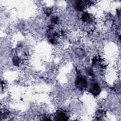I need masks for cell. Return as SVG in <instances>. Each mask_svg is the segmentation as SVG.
<instances>
[{"label": "cell", "mask_w": 121, "mask_h": 121, "mask_svg": "<svg viewBox=\"0 0 121 121\" xmlns=\"http://www.w3.org/2000/svg\"><path fill=\"white\" fill-rule=\"evenodd\" d=\"M75 85L80 90H83L87 86V81L86 78L78 72H77V76L75 80Z\"/></svg>", "instance_id": "cell-1"}, {"label": "cell", "mask_w": 121, "mask_h": 121, "mask_svg": "<svg viewBox=\"0 0 121 121\" xmlns=\"http://www.w3.org/2000/svg\"><path fill=\"white\" fill-rule=\"evenodd\" d=\"M54 120L57 121H67L69 120V117L64 111L58 110L55 113Z\"/></svg>", "instance_id": "cell-2"}, {"label": "cell", "mask_w": 121, "mask_h": 121, "mask_svg": "<svg viewBox=\"0 0 121 121\" xmlns=\"http://www.w3.org/2000/svg\"><path fill=\"white\" fill-rule=\"evenodd\" d=\"M89 92L94 95H98L101 92L100 87L98 83L96 82H94L89 88Z\"/></svg>", "instance_id": "cell-3"}, {"label": "cell", "mask_w": 121, "mask_h": 121, "mask_svg": "<svg viewBox=\"0 0 121 121\" xmlns=\"http://www.w3.org/2000/svg\"><path fill=\"white\" fill-rule=\"evenodd\" d=\"M74 7L77 10L79 11H81L83 10L85 7L84 1L82 0L76 1L74 4Z\"/></svg>", "instance_id": "cell-4"}, {"label": "cell", "mask_w": 121, "mask_h": 121, "mask_svg": "<svg viewBox=\"0 0 121 121\" xmlns=\"http://www.w3.org/2000/svg\"><path fill=\"white\" fill-rule=\"evenodd\" d=\"M81 19L83 22H86L88 21L90 19V17L89 16V15L87 13H84L82 15L81 17Z\"/></svg>", "instance_id": "cell-5"}, {"label": "cell", "mask_w": 121, "mask_h": 121, "mask_svg": "<svg viewBox=\"0 0 121 121\" xmlns=\"http://www.w3.org/2000/svg\"><path fill=\"white\" fill-rule=\"evenodd\" d=\"M51 22L54 24H58L59 22V18L57 17H53L51 19Z\"/></svg>", "instance_id": "cell-6"}, {"label": "cell", "mask_w": 121, "mask_h": 121, "mask_svg": "<svg viewBox=\"0 0 121 121\" xmlns=\"http://www.w3.org/2000/svg\"><path fill=\"white\" fill-rule=\"evenodd\" d=\"M86 73H87L90 76H93L94 72H93V70L91 68H87L86 70Z\"/></svg>", "instance_id": "cell-7"}, {"label": "cell", "mask_w": 121, "mask_h": 121, "mask_svg": "<svg viewBox=\"0 0 121 121\" xmlns=\"http://www.w3.org/2000/svg\"><path fill=\"white\" fill-rule=\"evenodd\" d=\"M45 14L47 15V16H50V14L51 13V10L49 9H45V10L44 11Z\"/></svg>", "instance_id": "cell-8"}]
</instances>
